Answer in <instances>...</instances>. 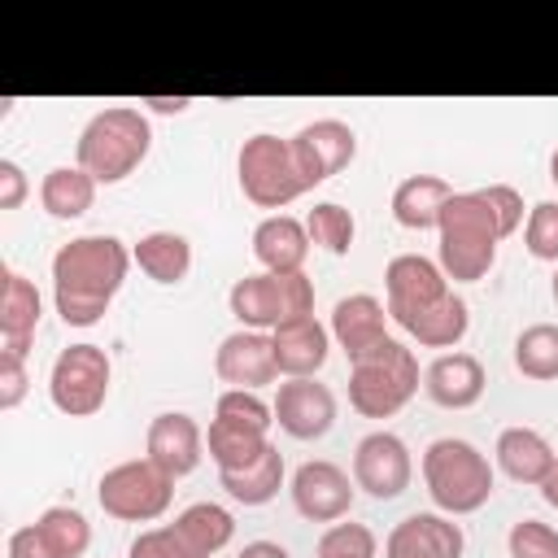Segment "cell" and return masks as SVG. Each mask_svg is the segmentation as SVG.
<instances>
[{"label": "cell", "instance_id": "8992f818", "mask_svg": "<svg viewBox=\"0 0 558 558\" xmlns=\"http://www.w3.org/2000/svg\"><path fill=\"white\" fill-rule=\"evenodd\" d=\"M227 305L240 318V327H248V331H275L283 323H292V318L314 314V279L305 270H296V275L257 270V275H244V279L231 283Z\"/></svg>", "mask_w": 558, "mask_h": 558}, {"label": "cell", "instance_id": "f546056e", "mask_svg": "<svg viewBox=\"0 0 558 558\" xmlns=\"http://www.w3.org/2000/svg\"><path fill=\"white\" fill-rule=\"evenodd\" d=\"M174 527H179V536L192 545L196 558H214V554L227 549L231 536H235V519H231V510L218 506V501H192V506L174 519Z\"/></svg>", "mask_w": 558, "mask_h": 558}, {"label": "cell", "instance_id": "603a6c76", "mask_svg": "<svg viewBox=\"0 0 558 558\" xmlns=\"http://www.w3.org/2000/svg\"><path fill=\"white\" fill-rule=\"evenodd\" d=\"M253 257L270 275H296V270H305V257H310V231H305V222L292 218V214L262 218L253 227Z\"/></svg>", "mask_w": 558, "mask_h": 558}, {"label": "cell", "instance_id": "ab89813d", "mask_svg": "<svg viewBox=\"0 0 558 558\" xmlns=\"http://www.w3.org/2000/svg\"><path fill=\"white\" fill-rule=\"evenodd\" d=\"M26 192H31V179L22 174V166L0 157V209H17L26 201Z\"/></svg>", "mask_w": 558, "mask_h": 558}, {"label": "cell", "instance_id": "f6af8a7d", "mask_svg": "<svg viewBox=\"0 0 558 558\" xmlns=\"http://www.w3.org/2000/svg\"><path fill=\"white\" fill-rule=\"evenodd\" d=\"M554 305H558V266H554Z\"/></svg>", "mask_w": 558, "mask_h": 558}, {"label": "cell", "instance_id": "e575fe53", "mask_svg": "<svg viewBox=\"0 0 558 558\" xmlns=\"http://www.w3.org/2000/svg\"><path fill=\"white\" fill-rule=\"evenodd\" d=\"M523 244H527V253L536 262H554L558 266V201H536L527 209Z\"/></svg>", "mask_w": 558, "mask_h": 558}, {"label": "cell", "instance_id": "30bf717a", "mask_svg": "<svg viewBox=\"0 0 558 558\" xmlns=\"http://www.w3.org/2000/svg\"><path fill=\"white\" fill-rule=\"evenodd\" d=\"M449 292L453 288H449L440 262H432L423 253H397L384 266V305H388V318L397 327H405L410 318H418L423 310H432Z\"/></svg>", "mask_w": 558, "mask_h": 558}, {"label": "cell", "instance_id": "60d3db41", "mask_svg": "<svg viewBox=\"0 0 558 558\" xmlns=\"http://www.w3.org/2000/svg\"><path fill=\"white\" fill-rule=\"evenodd\" d=\"M235 558H292V554H288L279 541H248Z\"/></svg>", "mask_w": 558, "mask_h": 558}, {"label": "cell", "instance_id": "7402d4cb", "mask_svg": "<svg viewBox=\"0 0 558 558\" xmlns=\"http://www.w3.org/2000/svg\"><path fill=\"white\" fill-rule=\"evenodd\" d=\"M270 340H275V366L288 379H310L314 371H323L331 353V327H323L314 314L275 327Z\"/></svg>", "mask_w": 558, "mask_h": 558}, {"label": "cell", "instance_id": "3957f363", "mask_svg": "<svg viewBox=\"0 0 558 558\" xmlns=\"http://www.w3.org/2000/svg\"><path fill=\"white\" fill-rule=\"evenodd\" d=\"M153 148V126L135 105H109L87 118L74 144V166H83L96 183H122L140 170Z\"/></svg>", "mask_w": 558, "mask_h": 558}, {"label": "cell", "instance_id": "484cf974", "mask_svg": "<svg viewBox=\"0 0 558 558\" xmlns=\"http://www.w3.org/2000/svg\"><path fill=\"white\" fill-rule=\"evenodd\" d=\"M205 445H209V458H214L218 471H240V466L257 462L270 449V432L257 427V423H244V418L214 414L209 432H205Z\"/></svg>", "mask_w": 558, "mask_h": 558}, {"label": "cell", "instance_id": "e0dca14e", "mask_svg": "<svg viewBox=\"0 0 558 558\" xmlns=\"http://www.w3.org/2000/svg\"><path fill=\"white\" fill-rule=\"evenodd\" d=\"M144 458H153L161 471H170L174 480L179 475H192L205 458V432L192 414L183 410H166L148 423V436H144Z\"/></svg>", "mask_w": 558, "mask_h": 558}, {"label": "cell", "instance_id": "5b68a950", "mask_svg": "<svg viewBox=\"0 0 558 558\" xmlns=\"http://www.w3.org/2000/svg\"><path fill=\"white\" fill-rule=\"evenodd\" d=\"M418 392V357L401 340H384L349 362V405L362 418H392Z\"/></svg>", "mask_w": 558, "mask_h": 558}, {"label": "cell", "instance_id": "b9f144b4", "mask_svg": "<svg viewBox=\"0 0 558 558\" xmlns=\"http://www.w3.org/2000/svg\"><path fill=\"white\" fill-rule=\"evenodd\" d=\"M140 105H148L153 113H183L192 100H187V96H144Z\"/></svg>", "mask_w": 558, "mask_h": 558}, {"label": "cell", "instance_id": "ac0fdd59", "mask_svg": "<svg viewBox=\"0 0 558 558\" xmlns=\"http://www.w3.org/2000/svg\"><path fill=\"white\" fill-rule=\"evenodd\" d=\"M462 549H466L462 527L449 514H432V510L405 514L384 541V558H462Z\"/></svg>", "mask_w": 558, "mask_h": 558}, {"label": "cell", "instance_id": "7a4b0ae2", "mask_svg": "<svg viewBox=\"0 0 558 558\" xmlns=\"http://www.w3.org/2000/svg\"><path fill=\"white\" fill-rule=\"evenodd\" d=\"M440 270L453 283H475L493 270L497 262V244L506 240L497 209L488 205V196L475 192H453L449 205L440 209Z\"/></svg>", "mask_w": 558, "mask_h": 558}, {"label": "cell", "instance_id": "7bdbcfd3", "mask_svg": "<svg viewBox=\"0 0 558 558\" xmlns=\"http://www.w3.org/2000/svg\"><path fill=\"white\" fill-rule=\"evenodd\" d=\"M541 497H545V501L558 510V462H554V471L545 475V484H541Z\"/></svg>", "mask_w": 558, "mask_h": 558}, {"label": "cell", "instance_id": "83f0119b", "mask_svg": "<svg viewBox=\"0 0 558 558\" xmlns=\"http://www.w3.org/2000/svg\"><path fill=\"white\" fill-rule=\"evenodd\" d=\"M96 187H100V183H96L83 166H52V170L44 174V183H39V205H44L52 218L70 222V218H83V214L92 209Z\"/></svg>", "mask_w": 558, "mask_h": 558}, {"label": "cell", "instance_id": "74e56055", "mask_svg": "<svg viewBox=\"0 0 558 558\" xmlns=\"http://www.w3.org/2000/svg\"><path fill=\"white\" fill-rule=\"evenodd\" d=\"M31 388V375H26V357L17 353H0V410H17L22 397Z\"/></svg>", "mask_w": 558, "mask_h": 558}, {"label": "cell", "instance_id": "ffe728a7", "mask_svg": "<svg viewBox=\"0 0 558 558\" xmlns=\"http://www.w3.org/2000/svg\"><path fill=\"white\" fill-rule=\"evenodd\" d=\"M488 388L484 362L475 353H440L427 371H423V392L440 405V410H471Z\"/></svg>", "mask_w": 558, "mask_h": 558}, {"label": "cell", "instance_id": "4316f807", "mask_svg": "<svg viewBox=\"0 0 558 558\" xmlns=\"http://www.w3.org/2000/svg\"><path fill=\"white\" fill-rule=\"evenodd\" d=\"M131 257H135V266L153 283H166V288L170 283H183L187 270H192V244L179 231H148V235H140L135 248H131Z\"/></svg>", "mask_w": 558, "mask_h": 558}, {"label": "cell", "instance_id": "277c9868", "mask_svg": "<svg viewBox=\"0 0 558 558\" xmlns=\"http://www.w3.org/2000/svg\"><path fill=\"white\" fill-rule=\"evenodd\" d=\"M423 484L436 510L445 514H475L493 497V466L488 458L458 436H440L423 449Z\"/></svg>", "mask_w": 558, "mask_h": 558}, {"label": "cell", "instance_id": "2e32d148", "mask_svg": "<svg viewBox=\"0 0 558 558\" xmlns=\"http://www.w3.org/2000/svg\"><path fill=\"white\" fill-rule=\"evenodd\" d=\"M214 371H218L222 384L248 388V392L275 384L279 379V366H275V340H270V331L240 327V331L222 336V344L214 353Z\"/></svg>", "mask_w": 558, "mask_h": 558}, {"label": "cell", "instance_id": "5bb4252c", "mask_svg": "<svg viewBox=\"0 0 558 558\" xmlns=\"http://www.w3.org/2000/svg\"><path fill=\"white\" fill-rule=\"evenodd\" d=\"M353 480L327 458H310L292 471V506L310 523H340L353 506Z\"/></svg>", "mask_w": 558, "mask_h": 558}, {"label": "cell", "instance_id": "ee69618b", "mask_svg": "<svg viewBox=\"0 0 558 558\" xmlns=\"http://www.w3.org/2000/svg\"><path fill=\"white\" fill-rule=\"evenodd\" d=\"M549 179L558 183V148H554V157H549Z\"/></svg>", "mask_w": 558, "mask_h": 558}, {"label": "cell", "instance_id": "836d02e7", "mask_svg": "<svg viewBox=\"0 0 558 558\" xmlns=\"http://www.w3.org/2000/svg\"><path fill=\"white\" fill-rule=\"evenodd\" d=\"M375 554H379V541L366 523H331L314 549V558H375Z\"/></svg>", "mask_w": 558, "mask_h": 558}, {"label": "cell", "instance_id": "d4e9b609", "mask_svg": "<svg viewBox=\"0 0 558 558\" xmlns=\"http://www.w3.org/2000/svg\"><path fill=\"white\" fill-rule=\"evenodd\" d=\"M449 196H453V187L440 174H410L392 187V218L405 231H436Z\"/></svg>", "mask_w": 558, "mask_h": 558}, {"label": "cell", "instance_id": "8d00e7d4", "mask_svg": "<svg viewBox=\"0 0 558 558\" xmlns=\"http://www.w3.org/2000/svg\"><path fill=\"white\" fill-rule=\"evenodd\" d=\"M126 558H196V554H192V545L179 536L174 523H161V527H144V532L131 541Z\"/></svg>", "mask_w": 558, "mask_h": 558}, {"label": "cell", "instance_id": "d590c367", "mask_svg": "<svg viewBox=\"0 0 558 558\" xmlns=\"http://www.w3.org/2000/svg\"><path fill=\"white\" fill-rule=\"evenodd\" d=\"M510 558H558V527L541 519H519L506 536Z\"/></svg>", "mask_w": 558, "mask_h": 558}, {"label": "cell", "instance_id": "f35d334b", "mask_svg": "<svg viewBox=\"0 0 558 558\" xmlns=\"http://www.w3.org/2000/svg\"><path fill=\"white\" fill-rule=\"evenodd\" d=\"M484 196H488V205L497 209V218H501V231L506 235H514L519 227H523V196L510 187V183H488V187H480Z\"/></svg>", "mask_w": 558, "mask_h": 558}, {"label": "cell", "instance_id": "6da1fadb", "mask_svg": "<svg viewBox=\"0 0 558 558\" xmlns=\"http://www.w3.org/2000/svg\"><path fill=\"white\" fill-rule=\"evenodd\" d=\"M131 248L118 235H74L52 253V301L65 327H96L126 283Z\"/></svg>", "mask_w": 558, "mask_h": 558}, {"label": "cell", "instance_id": "44dd1931", "mask_svg": "<svg viewBox=\"0 0 558 558\" xmlns=\"http://www.w3.org/2000/svg\"><path fill=\"white\" fill-rule=\"evenodd\" d=\"M39 314H44L39 288L26 275L4 270L0 275V353L26 357L31 340H35V327H39Z\"/></svg>", "mask_w": 558, "mask_h": 558}, {"label": "cell", "instance_id": "d6986e66", "mask_svg": "<svg viewBox=\"0 0 558 558\" xmlns=\"http://www.w3.org/2000/svg\"><path fill=\"white\" fill-rule=\"evenodd\" d=\"M331 340L344 349L349 362H357L362 353H371L375 344L388 340V305L371 292L340 296L331 310Z\"/></svg>", "mask_w": 558, "mask_h": 558}, {"label": "cell", "instance_id": "52a82bcc", "mask_svg": "<svg viewBox=\"0 0 558 558\" xmlns=\"http://www.w3.org/2000/svg\"><path fill=\"white\" fill-rule=\"evenodd\" d=\"M235 179H240V192L257 209H283L296 196H305V179L296 170L292 144L279 140V135H270V131H257V135H248L240 144V153H235Z\"/></svg>", "mask_w": 558, "mask_h": 558}, {"label": "cell", "instance_id": "9c48e42d", "mask_svg": "<svg viewBox=\"0 0 558 558\" xmlns=\"http://www.w3.org/2000/svg\"><path fill=\"white\" fill-rule=\"evenodd\" d=\"M109 379H113V366H109V353L100 344H70L52 362L48 397L61 414L92 418L109 397Z\"/></svg>", "mask_w": 558, "mask_h": 558}, {"label": "cell", "instance_id": "d6a6232c", "mask_svg": "<svg viewBox=\"0 0 558 558\" xmlns=\"http://www.w3.org/2000/svg\"><path fill=\"white\" fill-rule=\"evenodd\" d=\"M305 231H310V244L327 248L331 257H344L353 248V235H357V222L344 205L336 201H318L310 214H305Z\"/></svg>", "mask_w": 558, "mask_h": 558}, {"label": "cell", "instance_id": "ba28073f", "mask_svg": "<svg viewBox=\"0 0 558 558\" xmlns=\"http://www.w3.org/2000/svg\"><path fill=\"white\" fill-rule=\"evenodd\" d=\"M96 501L109 519H122V523H153L170 510L174 501V475L161 471L153 458H131V462H118L100 475L96 484Z\"/></svg>", "mask_w": 558, "mask_h": 558}, {"label": "cell", "instance_id": "1f68e13d", "mask_svg": "<svg viewBox=\"0 0 558 558\" xmlns=\"http://www.w3.org/2000/svg\"><path fill=\"white\" fill-rule=\"evenodd\" d=\"M514 366L519 375L549 384L558 379V323H532L514 340Z\"/></svg>", "mask_w": 558, "mask_h": 558}, {"label": "cell", "instance_id": "4fadbf2b", "mask_svg": "<svg viewBox=\"0 0 558 558\" xmlns=\"http://www.w3.org/2000/svg\"><path fill=\"white\" fill-rule=\"evenodd\" d=\"M410 475H414V462H410V449L401 436L392 432H371L357 440L353 449V484L362 493H371L375 501H392L410 488Z\"/></svg>", "mask_w": 558, "mask_h": 558}, {"label": "cell", "instance_id": "8fae6325", "mask_svg": "<svg viewBox=\"0 0 558 558\" xmlns=\"http://www.w3.org/2000/svg\"><path fill=\"white\" fill-rule=\"evenodd\" d=\"M92 545V523L74 506H48L35 523L9 532V558H83Z\"/></svg>", "mask_w": 558, "mask_h": 558}, {"label": "cell", "instance_id": "cb8c5ba5", "mask_svg": "<svg viewBox=\"0 0 558 558\" xmlns=\"http://www.w3.org/2000/svg\"><path fill=\"white\" fill-rule=\"evenodd\" d=\"M558 453L554 445L536 432V427H506L497 436V466L514 480V484H545V475L554 471Z\"/></svg>", "mask_w": 558, "mask_h": 558}, {"label": "cell", "instance_id": "7c38bea8", "mask_svg": "<svg viewBox=\"0 0 558 558\" xmlns=\"http://www.w3.org/2000/svg\"><path fill=\"white\" fill-rule=\"evenodd\" d=\"M292 144V157H296V170L305 179V192L327 183L331 174H340L353 157H357V135L349 122L340 118H318V122H305L296 135H288Z\"/></svg>", "mask_w": 558, "mask_h": 558}, {"label": "cell", "instance_id": "4dcf8cb0", "mask_svg": "<svg viewBox=\"0 0 558 558\" xmlns=\"http://www.w3.org/2000/svg\"><path fill=\"white\" fill-rule=\"evenodd\" d=\"M466 327H471V310H466V301L458 296V292H449V296H440L432 310H423L418 318H410L401 331H410L418 344H427V349H453L462 336H466Z\"/></svg>", "mask_w": 558, "mask_h": 558}, {"label": "cell", "instance_id": "9a60e30c", "mask_svg": "<svg viewBox=\"0 0 558 558\" xmlns=\"http://www.w3.org/2000/svg\"><path fill=\"white\" fill-rule=\"evenodd\" d=\"M270 410H275V423L292 440H318L336 423V392L327 384H318L314 375L310 379H283Z\"/></svg>", "mask_w": 558, "mask_h": 558}, {"label": "cell", "instance_id": "f1b7e54d", "mask_svg": "<svg viewBox=\"0 0 558 558\" xmlns=\"http://www.w3.org/2000/svg\"><path fill=\"white\" fill-rule=\"evenodd\" d=\"M218 484H222L227 497L240 501V506H266V501H275L279 488H283V453L270 445L257 462H248V466H240V471H218Z\"/></svg>", "mask_w": 558, "mask_h": 558}]
</instances>
